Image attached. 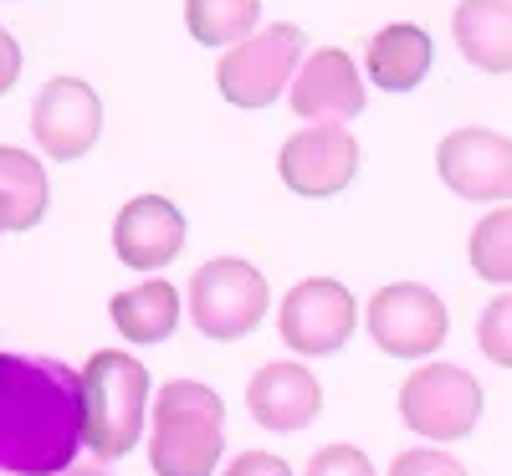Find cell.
Instances as JSON below:
<instances>
[{
    "mask_svg": "<svg viewBox=\"0 0 512 476\" xmlns=\"http://www.w3.org/2000/svg\"><path fill=\"white\" fill-rule=\"evenodd\" d=\"M98 128H103V103L82 77L41 82L31 103V134L52 159H82L98 144Z\"/></svg>",
    "mask_w": 512,
    "mask_h": 476,
    "instance_id": "cell-10",
    "label": "cell"
},
{
    "mask_svg": "<svg viewBox=\"0 0 512 476\" xmlns=\"http://www.w3.org/2000/svg\"><path fill=\"white\" fill-rule=\"evenodd\" d=\"M451 333L446 302L420 282H390L369 297V338L390 359H425Z\"/></svg>",
    "mask_w": 512,
    "mask_h": 476,
    "instance_id": "cell-7",
    "label": "cell"
},
{
    "mask_svg": "<svg viewBox=\"0 0 512 476\" xmlns=\"http://www.w3.org/2000/svg\"><path fill=\"white\" fill-rule=\"evenodd\" d=\"M226 405L216 389L195 379H175L154 395V436H149V466L154 476H210L226 451L221 436Z\"/></svg>",
    "mask_w": 512,
    "mask_h": 476,
    "instance_id": "cell-2",
    "label": "cell"
},
{
    "mask_svg": "<svg viewBox=\"0 0 512 476\" xmlns=\"http://www.w3.org/2000/svg\"><path fill=\"white\" fill-rule=\"evenodd\" d=\"M441 180L461 200H512V144L492 128H456L436 149Z\"/></svg>",
    "mask_w": 512,
    "mask_h": 476,
    "instance_id": "cell-11",
    "label": "cell"
},
{
    "mask_svg": "<svg viewBox=\"0 0 512 476\" xmlns=\"http://www.w3.org/2000/svg\"><path fill=\"white\" fill-rule=\"evenodd\" d=\"M390 476H466V466L451 461L446 451L420 446V451H400V456L390 461Z\"/></svg>",
    "mask_w": 512,
    "mask_h": 476,
    "instance_id": "cell-22",
    "label": "cell"
},
{
    "mask_svg": "<svg viewBox=\"0 0 512 476\" xmlns=\"http://www.w3.org/2000/svg\"><path fill=\"white\" fill-rule=\"evenodd\" d=\"M477 343L482 354L497 364V369H512V292L507 297H492L482 318H477Z\"/></svg>",
    "mask_w": 512,
    "mask_h": 476,
    "instance_id": "cell-21",
    "label": "cell"
},
{
    "mask_svg": "<svg viewBox=\"0 0 512 476\" xmlns=\"http://www.w3.org/2000/svg\"><path fill=\"white\" fill-rule=\"evenodd\" d=\"M303 47H308L303 26H287V21L246 36L241 47H231L216 67L221 98L236 103V108H272L282 98V88L292 82L297 62H303Z\"/></svg>",
    "mask_w": 512,
    "mask_h": 476,
    "instance_id": "cell-5",
    "label": "cell"
},
{
    "mask_svg": "<svg viewBox=\"0 0 512 476\" xmlns=\"http://www.w3.org/2000/svg\"><path fill=\"white\" fill-rule=\"evenodd\" d=\"M62 476H108V471H103V466H67Z\"/></svg>",
    "mask_w": 512,
    "mask_h": 476,
    "instance_id": "cell-26",
    "label": "cell"
},
{
    "mask_svg": "<svg viewBox=\"0 0 512 476\" xmlns=\"http://www.w3.org/2000/svg\"><path fill=\"white\" fill-rule=\"evenodd\" d=\"M0 205H6L11 231H31L47 215V175H41L36 154L0 149Z\"/></svg>",
    "mask_w": 512,
    "mask_h": 476,
    "instance_id": "cell-18",
    "label": "cell"
},
{
    "mask_svg": "<svg viewBox=\"0 0 512 476\" xmlns=\"http://www.w3.org/2000/svg\"><path fill=\"white\" fill-rule=\"evenodd\" d=\"M108 313L118 323L123 338H134V343H164L169 333H175L180 323V292L169 287V282H144L134 292H118L108 302Z\"/></svg>",
    "mask_w": 512,
    "mask_h": 476,
    "instance_id": "cell-17",
    "label": "cell"
},
{
    "mask_svg": "<svg viewBox=\"0 0 512 476\" xmlns=\"http://www.w3.org/2000/svg\"><path fill=\"white\" fill-rule=\"evenodd\" d=\"M180 246H185V215H180L175 200L139 195V200H128L118 210V221H113V251H118L123 267L159 272V267H169L180 256Z\"/></svg>",
    "mask_w": 512,
    "mask_h": 476,
    "instance_id": "cell-12",
    "label": "cell"
},
{
    "mask_svg": "<svg viewBox=\"0 0 512 476\" xmlns=\"http://www.w3.org/2000/svg\"><path fill=\"white\" fill-rule=\"evenodd\" d=\"M16 77H21V47L11 31H0V93H11Z\"/></svg>",
    "mask_w": 512,
    "mask_h": 476,
    "instance_id": "cell-25",
    "label": "cell"
},
{
    "mask_svg": "<svg viewBox=\"0 0 512 476\" xmlns=\"http://www.w3.org/2000/svg\"><path fill=\"white\" fill-rule=\"evenodd\" d=\"M472 272L482 282H497V287H512V210H492L477 221L472 231Z\"/></svg>",
    "mask_w": 512,
    "mask_h": 476,
    "instance_id": "cell-20",
    "label": "cell"
},
{
    "mask_svg": "<svg viewBox=\"0 0 512 476\" xmlns=\"http://www.w3.org/2000/svg\"><path fill=\"white\" fill-rule=\"evenodd\" d=\"M292 113L313 118V123H344V118L364 113V82H359V67L349 62V52L323 47L303 62V72L292 77Z\"/></svg>",
    "mask_w": 512,
    "mask_h": 476,
    "instance_id": "cell-13",
    "label": "cell"
},
{
    "mask_svg": "<svg viewBox=\"0 0 512 476\" xmlns=\"http://www.w3.org/2000/svg\"><path fill=\"white\" fill-rule=\"evenodd\" d=\"M149 405V369L123 349H103L82 369V446L98 461H118L139 446Z\"/></svg>",
    "mask_w": 512,
    "mask_h": 476,
    "instance_id": "cell-3",
    "label": "cell"
},
{
    "mask_svg": "<svg viewBox=\"0 0 512 476\" xmlns=\"http://www.w3.org/2000/svg\"><path fill=\"white\" fill-rule=\"evenodd\" d=\"M0 231H11V221H6V205H0Z\"/></svg>",
    "mask_w": 512,
    "mask_h": 476,
    "instance_id": "cell-27",
    "label": "cell"
},
{
    "mask_svg": "<svg viewBox=\"0 0 512 476\" xmlns=\"http://www.w3.org/2000/svg\"><path fill=\"white\" fill-rule=\"evenodd\" d=\"M267 277L251 262H236V256H216L190 277V323L205 338H246L256 323L267 318Z\"/></svg>",
    "mask_w": 512,
    "mask_h": 476,
    "instance_id": "cell-4",
    "label": "cell"
},
{
    "mask_svg": "<svg viewBox=\"0 0 512 476\" xmlns=\"http://www.w3.org/2000/svg\"><path fill=\"white\" fill-rule=\"evenodd\" d=\"M226 476H292V471H287V461L272 456V451H246V456H236V461L226 466Z\"/></svg>",
    "mask_w": 512,
    "mask_h": 476,
    "instance_id": "cell-24",
    "label": "cell"
},
{
    "mask_svg": "<svg viewBox=\"0 0 512 476\" xmlns=\"http://www.w3.org/2000/svg\"><path fill=\"white\" fill-rule=\"evenodd\" d=\"M246 405H251L256 425H267V430H303L323 410V389L303 364H267L251 379Z\"/></svg>",
    "mask_w": 512,
    "mask_h": 476,
    "instance_id": "cell-14",
    "label": "cell"
},
{
    "mask_svg": "<svg viewBox=\"0 0 512 476\" xmlns=\"http://www.w3.org/2000/svg\"><path fill=\"white\" fill-rule=\"evenodd\" d=\"M359 323V308H354V297L344 282H328V277H308V282H297L287 297H282V313H277V328L287 338V349L297 354H338L349 343Z\"/></svg>",
    "mask_w": 512,
    "mask_h": 476,
    "instance_id": "cell-8",
    "label": "cell"
},
{
    "mask_svg": "<svg viewBox=\"0 0 512 476\" xmlns=\"http://www.w3.org/2000/svg\"><path fill=\"white\" fill-rule=\"evenodd\" d=\"M262 6L256 0H185V26L200 47H241L256 36Z\"/></svg>",
    "mask_w": 512,
    "mask_h": 476,
    "instance_id": "cell-19",
    "label": "cell"
},
{
    "mask_svg": "<svg viewBox=\"0 0 512 476\" xmlns=\"http://www.w3.org/2000/svg\"><path fill=\"white\" fill-rule=\"evenodd\" d=\"M308 476H374V466L359 446H323L308 461Z\"/></svg>",
    "mask_w": 512,
    "mask_h": 476,
    "instance_id": "cell-23",
    "label": "cell"
},
{
    "mask_svg": "<svg viewBox=\"0 0 512 476\" xmlns=\"http://www.w3.org/2000/svg\"><path fill=\"white\" fill-rule=\"evenodd\" d=\"M431 72V36L420 26H384L369 41V82L379 93H410Z\"/></svg>",
    "mask_w": 512,
    "mask_h": 476,
    "instance_id": "cell-16",
    "label": "cell"
},
{
    "mask_svg": "<svg viewBox=\"0 0 512 476\" xmlns=\"http://www.w3.org/2000/svg\"><path fill=\"white\" fill-rule=\"evenodd\" d=\"M451 31L472 67L497 77L512 72V0H461Z\"/></svg>",
    "mask_w": 512,
    "mask_h": 476,
    "instance_id": "cell-15",
    "label": "cell"
},
{
    "mask_svg": "<svg viewBox=\"0 0 512 476\" xmlns=\"http://www.w3.org/2000/svg\"><path fill=\"white\" fill-rule=\"evenodd\" d=\"M359 169V144L354 134H344L338 123H313L303 134H292L277 154V175L287 190L308 195V200H323V195H338L349 190Z\"/></svg>",
    "mask_w": 512,
    "mask_h": 476,
    "instance_id": "cell-9",
    "label": "cell"
},
{
    "mask_svg": "<svg viewBox=\"0 0 512 476\" xmlns=\"http://www.w3.org/2000/svg\"><path fill=\"white\" fill-rule=\"evenodd\" d=\"M82 446V374L57 359L0 354V471L62 476Z\"/></svg>",
    "mask_w": 512,
    "mask_h": 476,
    "instance_id": "cell-1",
    "label": "cell"
},
{
    "mask_svg": "<svg viewBox=\"0 0 512 476\" xmlns=\"http://www.w3.org/2000/svg\"><path fill=\"white\" fill-rule=\"evenodd\" d=\"M400 415L431 441H461L482 420V384L456 364H425L400 384Z\"/></svg>",
    "mask_w": 512,
    "mask_h": 476,
    "instance_id": "cell-6",
    "label": "cell"
}]
</instances>
